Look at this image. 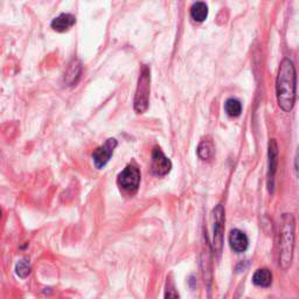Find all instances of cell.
I'll use <instances>...</instances> for the list:
<instances>
[{"label": "cell", "mask_w": 299, "mask_h": 299, "mask_svg": "<svg viewBox=\"0 0 299 299\" xmlns=\"http://www.w3.org/2000/svg\"><path fill=\"white\" fill-rule=\"evenodd\" d=\"M191 17L198 23H204L208 17V6L202 2L193 4V6L191 7Z\"/></svg>", "instance_id": "13"}, {"label": "cell", "mask_w": 299, "mask_h": 299, "mask_svg": "<svg viewBox=\"0 0 299 299\" xmlns=\"http://www.w3.org/2000/svg\"><path fill=\"white\" fill-rule=\"evenodd\" d=\"M31 264H29V262L27 260H25V258L24 260H20L16 265V272L20 278H26V277H28L29 274H31Z\"/></svg>", "instance_id": "16"}, {"label": "cell", "mask_w": 299, "mask_h": 299, "mask_svg": "<svg viewBox=\"0 0 299 299\" xmlns=\"http://www.w3.org/2000/svg\"><path fill=\"white\" fill-rule=\"evenodd\" d=\"M116 146L117 140L115 138H109L102 146H99L98 149L94 151V153H92V160H94L96 168H103L108 164L109 160L111 159Z\"/></svg>", "instance_id": "6"}, {"label": "cell", "mask_w": 299, "mask_h": 299, "mask_svg": "<svg viewBox=\"0 0 299 299\" xmlns=\"http://www.w3.org/2000/svg\"><path fill=\"white\" fill-rule=\"evenodd\" d=\"M253 283L260 287H269L272 283V274L267 268L258 269L253 276Z\"/></svg>", "instance_id": "11"}, {"label": "cell", "mask_w": 299, "mask_h": 299, "mask_svg": "<svg viewBox=\"0 0 299 299\" xmlns=\"http://www.w3.org/2000/svg\"><path fill=\"white\" fill-rule=\"evenodd\" d=\"M172 162L165 156L160 147L156 146L152 151V172L156 175H166L171 171Z\"/></svg>", "instance_id": "7"}, {"label": "cell", "mask_w": 299, "mask_h": 299, "mask_svg": "<svg viewBox=\"0 0 299 299\" xmlns=\"http://www.w3.org/2000/svg\"><path fill=\"white\" fill-rule=\"evenodd\" d=\"M2 216H3V210L0 209V219H2Z\"/></svg>", "instance_id": "18"}, {"label": "cell", "mask_w": 299, "mask_h": 299, "mask_svg": "<svg viewBox=\"0 0 299 299\" xmlns=\"http://www.w3.org/2000/svg\"><path fill=\"white\" fill-rule=\"evenodd\" d=\"M224 110H226L228 116L238 117L242 112V104L238 99L228 98L224 103Z\"/></svg>", "instance_id": "15"}, {"label": "cell", "mask_w": 299, "mask_h": 299, "mask_svg": "<svg viewBox=\"0 0 299 299\" xmlns=\"http://www.w3.org/2000/svg\"><path fill=\"white\" fill-rule=\"evenodd\" d=\"M296 221L292 214H284L279 224V267L287 270L292 264Z\"/></svg>", "instance_id": "2"}, {"label": "cell", "mask_w": 299, "mask_h": 299, "mask_svg": "<svg viewBox=\"0 0 299 299\" xmlns=\"http://www.w3.org/2000/svg\"><path fill=\"white\" fill-rule=\"evenodd\" d=\"M165 299H180L179 292L175 289L174 283L172 280H169L166 284V289H165Z\"/></svg>", "instance_id": "17"}, {"label": "cell", "mask_w": 299, "mask_h": 299, "mask_svg": "<svg viewBox=\"0 0 299 299\" xmlns=\"http://www.w3.org/2000/svg\"><path fill=\"white\" fill-rule=\"evenodd\" d=\"M278 145H277L276 139H270L269 143V173H268V186L269 191H274L275 186V175L278 167Z\"/></svg>", "instance_id": "8"}, {"label": "cell", "mask_w": 299, "mask_h": 299, "mask_svg": "<svg viewBox=\"0 0 299 299\" xmlns=\"http://www.w3.org/2000/svg\"><path fill=\"white\" fill-rule=\"evenodd\" d=\"M198 156L202 160H210L214 157V153H215V146H214V143L210 139H205L199 144L198 146Z\"/></svg>", "instance_id": "12"}, {"label": "cell", "mask_w": 299, "mask_h": 299, "mask_svg": "<svg viewBox=\"0 0 299 299\" xmlns=\"http://www.w3.org/2000/svg\"><path fill=\"white\" fill-rule=\"evenodd\" d=\"M296 84L297 75L293 62L284 58L277 74L276 95L278 105L285 112H290L296 102Z\"/></svg>", "instance_id": "1"}, {"label": "cell", "mask_w": 299, "mask_h": 299, "mask_svg": "<svg viewBox=\"0 0 299 299\" xmlns=\"http://www.w3.org/2000/svg\"><path fill=\"white\" fill-rule=\"evenodd\" d=\"M75 24H76V18L74 17L73 14L62 13L58 17L55 18V19H53L50 26L54 31H56L58 33H64L69 31V29L72 28Z\"/></svg>", "instance_id": "10"}, {"label": "cell", "mask_w": 299, "mask_h": 299, "mask_svg": "<svg viewBox=\"0 0 299 299\" xmlns=\"http://www.w3.org/2000/svg\"><path fill=\"white\" fill-rule=\"evenodd\" d=\"M213 221V250L220 255L223 248V232H224V208L222 205H217L212 213Z\"/></svg>", "instance_id": "4"}, {"label": "cell", "mask_w": 299, "mask_h": 299, "mask_svg": "<svg viewBox=\"0 0 299 299\" xmlns=\"http://www.w3.org/2000/svg\"><path fill=\"white\" fill-rule=\"evenodd\" d=\"M229 245L235 253H245L249 246L248 236L242 230L232 229L229 234Z\"/></svg>", "instance_id": "9"}, {"label": "cell", "mask_w": 299, "mask_h": 299, "mask_svg": "<svg viewBox=\"0 0 299 299\" xmlns=\"http://www.w3.org/2000/svg\"><path fill=\"white\" fill-rule=\"evenodd\" d=\"M151 90V70L147 66H143L138 79V86L135 96V110L137 113H144L149 108Z\"/></svg>", "instance_id": "3"}, {"label": "cell", "mask_w": 299, "mask_h": 299, "mask_svg": "<svg viewBox=\"0 0 299 299\" xmlns=\"http://www.w3.org/2000/svg\"><path fill=\"white\" fill-rule=\"evenodd\" d=\"M117 183L122 190L129 194H135L140 184V172L135 165H128L118 175Z\"/></svg>", "instance_id": "5"}, {"label": "cell", "mask_w": 299, "mask_h": 299, "mask_svg": "<svg viewBox=\"0 0 299 299\" xmlns=\"http://www.w3.org/2000/svg\"><path fill=\"white\" fill-rule=\"evenodd\" d=\"M81 64L79 61H73L72 64L69 65V68L66 73L65 76V82L68 84V86H73L77 82L79 77L81 75Z\"/></svg>", "instance_id": "14"}]
</instances>
